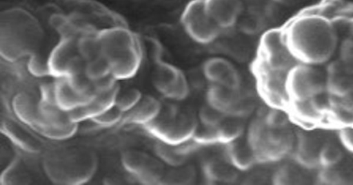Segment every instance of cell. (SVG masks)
Listing matches in <instances>:
<instances>
[{"mask_svg":"<svg viewBox=\"0 0 353 185\" xmlns=\"http://www.w3.org/2000/svg\"><path fill=\"white\" fill-rule=\"evenodd\" d=\"M54 141L41 155L45 175L55 184L80 185L94 175L98 157L85 144H62Z\"/></svg>","mask_w":353,"mask_h":185,"instance_id":"1","label":"cell"},{"mask_svg":"<svg viewBox=\"0 0 353 185\" xmlns=\"http://www.w3.org/2000/svg\"><path fill=\"white\" fill-rule=\"evenodd\" d=\"M39 20L18 7L8 8L0 16L1 58L9 61L27 59L38 53L43 39Z\"/></svg>","mask_w":353,"mask_h":185,"instance_id":"2","label":"cell"},{"mask_svg":"<svg viewBox=\"0 0 353 185\" xmlns=\"http://www.w3.org/2000/svg\"><path fill=\"white\" fill-rule=\"evenodd\" d=\"M100 54L108 63L112 75L117 80L133 77L142 61V50L137 35L118 25L99 30Z\"/></svg>","mask_w":353,"mask_h":185,"instance_id":"3","label":"cell"},{"mask_svg":"<svg viewBox=\"0 0 353 185\" xmlns=\"http://www.w3.org/2000/svg\"><path fill=\"white\" fill-rule=\"evenodd\" d=\"M246 138L256 152L258 163L270 164L292 155L296 133L290 124L273 126L268 124L259 112L250 122Z\"/></svg>","mask_w":353,"mask_h":185,"instance_id":"4","label":"cell"},{"mask_svg":"<svg viewBox=\"0 0 353 185\" xmlns=\"http://www.w3.org/2000/svg\"><path fill=\"white\" fill-rule=\"evenodd\" d=\"M284 30L290 47L301 62L321 63L334 51V33L327 26L307 28L305 22L295 21Z\"/></svg>","mask_w":353,"mask_h":185,"instance_id":"5","label":"cell"},{"mask_svg":"<svg viewBox=\"0 0 353 185\" xmlns=\"http://www.w3.org/2000/svg\"><path fill=\"white\" fill-rule=\"evenodd\" d=\"M39 120L35 131L51 141H65L78 131L79 123L57 104L54 80L42 81L39 87Z\"/></svg>","mask_w":353,"mask_h":185,"instance_id":"6","label":"cell"},{"mask_svg":"<svg viewBox=\"0 0 353 185\" xmlns=\"http://www.w3.org/2000/svg\"><path fill=\"white\" fill-rule=\"evenodd\" d=\"M199 125L198 118L190 111L175 105H162L159 115L141 127L152 138L171 144L190 140Z\"/></svg>","mask_w":353,"mask_h":185,"instance_id":"7","label":"cell"},{"mask_svg":"<svg viewBox=\"0 0 353 185\" xmlns=\"http://www.w3.org/2000/svg\"><path fill=\"white\" fill-rule=\"evenodd\" d=\"M299 63L290 47L284 30L271 28L263 32L254 65L290 72Z\"/></svg>","mask_w":353,"mask_h":185,"instance_id":"8","label":"cell"},{"mask_svg":"<svg viewBox=\"0 0 353 185\" xmlns=\"http://www.w3.org/2000/svg\"><path fill=\"white\" fill-rule=\"evenodd\" d=\"M27 59L9 61L1 58L0 83L2 108L12 112V100L18 94L39 91L42 82L29 71Z\"/></svg>","mask_w":353,"mask_h":185,"instance_id":"9","label":"cell"},{"mask_svg":"<svg viewBox=\"0 0 353 185\" xmlns=\"http://www.w3.org/2000/svg\"><path fill=\"white\" fill-rule=\"evenodd\" d=\"M181 22L186 34L195 42L209 45L223 32L208 12L204 0H191L183 8Z\"/></svg>","mask_w":353,"mask_h":185,"instance_id":"10","label":"cell"},{"mask_svg":"<svg viewBox=\"0 0 353 185\" xmlns=\"http://www.w3.org/2000/svg\"><path fill=\"white\" fill-rule=\"evenodd\" d=\"M81 36L60 37L48 58L51 77H69L85 72L86 62L78 45Z\"/></svg>","mask_w":353,"mask_h":185,"instance_id":"11","label":"cell"},{"mask_svg":"<svg viewBox=\"0 0 353 185\" xmlns=\"http://www.w3.org/2000/svg\"><path fill=\"white\" fill-rule=\"evenodd\" d=\"M0 128L1 133L13 146L28 153L42 155L52 144L11 112L1 113Z\"/></svg>","mask_w":353,"mask_h":185,"instance_id":"12","label":"cell"},{"mask_svg":"<svg viewBox=\"0 0 353 185\" xmlns=\"http://www.w3.org/2000/svg\"><path fill=\"white\" fill-rule=\"evenodd\" d=\"M259 92L266 105L288 109L292 98L288 87L289 72L254 65Z\"/></svg>","mask_w":353,"mask_h":185,"instance_id":"13","label":"cell"},{"mask_svg":"<svg viewBox=\"0 0 353 185\" xmlns=\"http://www.w3.org/2000/svg\"><path fill=\"white\" fill-rule=\"evenodd\" d=\"M288 81L292 100L314 97L327 91L326 75L310 63L301 62L295 65L289 72Z\"/></svg>","mask_w":353,"mask_h":185,"instance_id":"14","label":"cell"},{"mask_svg":"<svg viewBox=\"0 0 353 185\" xmlns=\"http://www.w3.org/2000/svg\"><path fill=\"white\" fill-rule=\"evenodd\" d=\"M125 171L137 182L143 184H161L165 171L163 162L145 152L127 149L121 156Z\"/></svg>","mask_w":353,"mask_h":185,"instance_id":"15","label":"cell"},{"mask_svg":"<svg viewBox=\"0 0 353 185\" xmlns=\"http://www.w3.org/2000/svg\"><path fill=\"white\" fill-rule=\"evenodd\" d=\"M152 74L155 89L166 99L181 101L187 98L190 86L186 75L174 65L156 59Z\"/></svg>","mask_w":353,"mask_h":185,"instance_id":"16","label":"cell"},{"mask_svg":"<svg viewBox=\"0 0 353 185\" xmlns=\"http://www.w3.org/2000/svg\"><path fill=\"white\" fill-rule=\"evenodd\" d=\"M15 150V154L1 172V184H30L37 182V178L43 171L42 155L28 153L16 147Z\"/></svg>","mask_w":353,"mask_h":185,"instance_id":"17","label":"cell"},{"mask_svg":"<svg viewBox=\"0 0 353 185\" xmlns=\"http://www.w3.org/2000/svg\"><path fill=\"white\" fill-rule=\"evenodd\" d=\"M328 140L324 132L308 127L296 133V144L292 155L302 165L315 168L320 166V153Z\"/></svg>","mask_w":353,"mask_h":185,"instance_id":"18","label":"cell"},{"mask_svg":"<svg viewBox=\"0 0 353 185\" xmlns=\"http://www.w3.org/2000/svg\"><path fill=\"white\" fill-rule=\"evenodd\" d=\"M322 94L292 100L288 108L292 118L304 125L312 126L322 123L326 117L328 118L330 107V96L324 102L321 97Z\"/></svg>","mask_w":353,"mask_h":185,"instance_id":"19","label":"cell"},{"mask_svg":"<svg viewBox=\"0 0 353 185\" xmlns=\"http://www.w3.org/2000/svg\"><path fill=\"white\" fill-rule=\"evenodd\" d=\"M202 69L209 83L234 89L242 86L239 72L231 62L223 57L214 56L208 58L203 63Z\"/></svg>","mask_w":353,"mask_h":185,"instance_id":"20","label":"cell"},{"mask_svg":"<svg viewBox=\"0 0 353 185\" xmlns=\"http://www.w3.org/2000/svg\"><path fill=\"white\" fill-rule=\"evenodd\" d=\"M119 91V84L108 89L97 91L94 98L88 103L69 111L71 120L79 123L103 113L114 105Z\"/></svg>","mask_w":353,"mask_h":185,"instance_id":"21","label":"cell"},{"mask_svg":"<svg viewBox=\"0 0 353 185\" xmlns=\"http://www.w3.org/2000/svg\"><path fill=\"white\" fill-rule=\"evenodd\" d=\"M206 10L223 30L234 28L243 12L241 0H204Z\"/></svg>","mask_w":353,"mask_h":185,"instance_id":"22","label":"cell"},{"mask_svg":"<svg viewBox=\"0 0 353 185\" xmlns=\"http://www.w3.org/2000/svg\"><path fill=\"white\" fill-rule=\"evenodd\" d=\"M162 105L153 96H142L132 108L123 112L121 121L113 129H119L125 126L142 127L153 120L159 115Z\"/></svg>","mask_w":353,"mask_h":185,"instance_id":"23","label":"cell"},{"mask_svg":"<svg viewBox=\"0 0 353 185\" xmlns=\"http://www.w3.org/2000/svg\"><path fill=\"white\" fill-rule=\"evenodd\" d=\"M234 28L224 30L210 44L212 50L220 54L229 56L239 62L248 59L250 53V46L243 37L233 31Z\"/></svg>","mask_w":353,"mask_h":185,"instance_id":"24","label":"cell"},{"mask_svg":"<svg viewBox=\"0 0 353 185\" xmlns=\"http://www.w3.org/2000/svg\"><path fill=\"white\" fill-rule=\"evenodd\" d=\"M154 140L153 149L156 156L172 167L186 164L188 157L201 147L193 139L181 144Z\"/></svg>","mask_w":353,"mask_h":185,"instance_id":"25","label":"cell"},{"mask_svg":"<svg viewBox=\"0 0 353 185\" xmlns=\"http://www.w3.org/2000/svg\"><path fill=\"white\" fill-rule=\"evenodd\" d=\"M223 146L225 157L239 171H250L259 164L256 152L247 138Z\"/></svg>","mask_w":353,"mask_h":185,"instance_id":"26","label":"cell"},{"mask_svg":"<svg viewBox=\"0 0 353 185\" xmlns=\"http://www.w3.org/2000/svg\"><path fill=\"white\" fill-rule=\"evenodd\" d=\"M327 89L335 97L348 98L353 95V74L348 72L339 61L327 69Z\"/></svg>","mask_w":353,"mask_h":185,"instance_id":"27","label":"cell"},{"mask_svg":"<svg viewBox=\"0 0 353 185\" xmlns=\"http://www.w3.org/2000/svg\"><path fill=\"white\" fill-rule=\"evenodd\" d=\"M202 169L206 180L211 183L229 184L239 178V171L225 157L208 158L203 162Z\"/></svg>","mask_w":353,"mask_h":185,"instance_id":"28","label":"cell"},{"mask_svg":"<svg viewBox=\"0 0 353 185\" xmlns=\"http://www.w3.org/2000/svg\"><path fill=\"white\" fill-rule=\"evenodd\" d=\"M53 78L56 100L63 110L69 112L85 105L92 99L77 92L66 77Z\"/></svg>","mask_w":353,"mask_h":185,"instance_id":"29","label":"cell"},{"mask_svg":"<svg viewBox=\"0 0 353 185\" xmlns=\"http://www.w3.org/2000/svg\"><path fill=\"white\" fill-rule=\"evenodd\" d=\"M239 89L209 83L206 91L207 102L228 115L236 100Z\"/></svg>","mask_w":353,"mask_h":185,"instance_id":"30","label":"cell"},{"mask_svg":"<svg viewBox=\"0 0 353 185\" xmlns=\"http://www.w3.org/2000/svg\"><path fill=\"white\" fill-rule=\"evenodd\" d=\"M245 129L244 118L226 115L216 127L219 144L225 145L242 138Z\"/></svg>","mask_w":353,"mask_h":185,"instance_id":"31","label":"cell"},{"mask_svg":"<svg viewBox=\"0 0 353 185\" xmlns=\"http://www.w3.org/2000/svg\"><path fill=\"white\" fill-rule=\"evenodd\" d=\"M195 168L186 164L174 166L172 169L165 171L161 184L184 185L190 184L196 179Z\"/></svg>","mask_w":353,"mask_h":185,"instance_id":"32","label":"cell"},{"mask_svg":"<svg viewBox=\"0 0 353 185\" xmlns=\"http://www.w3.org/2000/svg\"><path fill=\"white\" fill-rule=\"evenodd\" d=\"M123 115V112L114 105L103 113L90 119L92 131L114 127L119 123Z\"/></svg>","mask_w":353,"mask_h":185,"instance_id":"33","label":"cell"},{"mask_svg":"<svg viewBox=\"0 0 353 185\" xmlns=\"http://www.w3.org/2000/svg\"><path fill=\"white\" fill-rule=\"evenodd\" d=\"M343 152L341 146L329 139L323 145L319 157L320 166H335L343 160Z\"/></svg>","mask_w":353,"mask_h":185,"instance_id":"34","label":"cell"},{"mask_svg":"<svg viewBox=\"0 0 353 185\" xmlns=\"http://www.w3.org/2000/svg\"><path fill=\"white\" fill-rule=\"evenodd\" d=\"M236 26L245 35H253L263 30L264 23L259 14L252 11L244 14L243 12Z\"/></svg>","mask_w":353,"mask_h":185,"instance_id":"35","label":"cell"},{"mask_svg":"<svg viewBox=\"0 0 353 185\" xmlns=\"http://www.w3.org/2000/svg\"><path fill=\"white\" fill-rule=\"evenodd\" d=\"M225 116L223 111L207 102L200 109L198 120L203 125L216 127Z\"/></svg>","mask_w":353,"mask_h":185,"instance_id":"36","label":"cell"},{"mask_svg":"<svg viewBox=\"0 0 353 185\" xmlns=\"http://www.w3.org/2000/svg\"><path fill=\"white\" fill-rule=\"evenodd\" d=\"M141 91L136 88H130L120 93L119 91L115 105L123 112L132 108L142 98Z\"/></svg>","mask_w":353,"mask_h":185,"instance_id":"37","label":"cell"},{"mask_svg":"<svg viewBox=\"0 0 353 185\" xmlns=\"http://www.w3.org/2000/svg\"><path fill=\"white\" fill-rule=\"evenodd\" d=\"M28 67L30 72L35 77L42 79L50 76L48 65V58H44L39 54H34L30 56L27 61Z\"/></svg>","mask_w":353,"mask_h":185,"instance_id":"38","label":"cell"},{"mask_svg":"<svg viewBox=\"0 0 353 185\" xmlns=\"http://www.w3.org/2000/svg\"><path fill=\"white\" fill-rule=\"evenodd\" d=\"M339 61L348 72L353 74V39L350 37L341 43Z\"/></svg>","mask_w":353,"mask_h":185,"instance_id":"39","label":"cell"},{"mask_svg":"<svg viewBox=\"0 0 353 185\" xmlns=\"http://www.w3.org/2000/svg\"><path fill=\"white\" fill-rule=\"evenodd\" d=\"M339 138L343 145L353 152V126L340 128Z\"/></svg>","mask_w":353,"mask_h":185,"instance_id":"40","label":"cell"},{"mask_svg":"<svg viewBox=\"0 0 353 185\" xmlns=\"http://www.w3.org/2000/svg\"><path fill=\"white\" fill-rule=\"evenodd\" d=\"M350 38L353 39V23L350 28Z\"/></svg>","mask_w":353,"mask_h":185,"instance_id":"41","label":"cell"},{"mask_svg":"<svg viewBox=\"0 0 353 185\" xmlns=\"http://www.w3.org/2000/svg\"><path fill=\"white\" fill-rule=\"evenodd\" d=\"M274 1H278L279 3H286V2L290 1V0H274Z\"/></svg>","mask_w":353,"mask_h":185,"instance_id":"42","label":"cell"}]
</instances>
